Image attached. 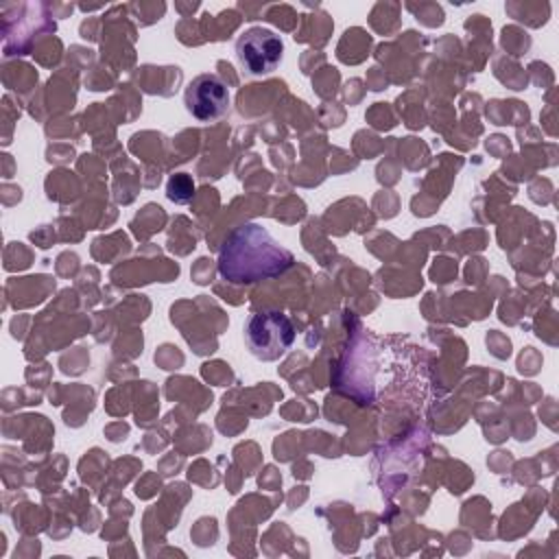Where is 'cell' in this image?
<instances>
[{"mask_svg": "<svg viewBox=\"0 0 559 559\" xmlns=\"http://www.w3.org/2000/svg\"><path fill=\"white\" fill-rule=\"evenodd\" d=\"M166 194L175 203H188L194 197V181L188 173L173 175L166 183Z\"/></svg>", "mask_w": 559, "mask_h": 559, "instance_id": "5b68a950", "label": "cell"}, {"mask_svg": "<svg viewBox=\"0 0 559 559\" xmlns=\"http://www.w3.org/2000/svg\"><path fill=\"white\" fill-rule=\"evenodd\" d=\"M293 262V253L260 223L234 227L218 251V273L231 284H253L277 277L288 271Z\"/></svg>", "mask_w": 559, "mask_h": 559, "instance_id": "6da1fadb", "label": "cell"}, {"mask_svg": "<svg viewBox=\"0 0 559 559\" xmlns=\"http://www.w3.org/2000/svg\"><path fill=\"white\" fill-rule=\"evenodd\" d=\"M236 59L247 76L260 79L277 70L284 57L282 37L266 26H249L236 39Z\"/></svg>", "mask_w": 559, "mask_h": 559, "instance_id": "3957f363", "label": "cell"}, {"mask_svg": "<svg viewBox=\"0 0 559 559\" xmlns=\"http://www.w3.org/2000/svg\"><path fill=\"white\" fill-rule=\"evenodd\" d=\"M245 341L253 358L280 360L295 343V325L280 310H258L245 323Z\"/></svg>", "mask_w": 559, "mask_h": 559, "instance_id": "7a4b0ae2", "label": "cell"}, {"mask_svg": "<svg viewBox=\"0 0 559 559\" xmlns=\"http://www.w3.org/2000/svg\"><path fill=\"white\" fill-rule=\"evenodd\" d=\"M231 94L223 81V76L214 72L197 74L183 92L186 111L199 122H214L223 118L229 109Z\"/></svg>", "mask_w": 559, "mask_h": 559, "instance_id": "277c9868", "label": "cell"}]
</instances>
